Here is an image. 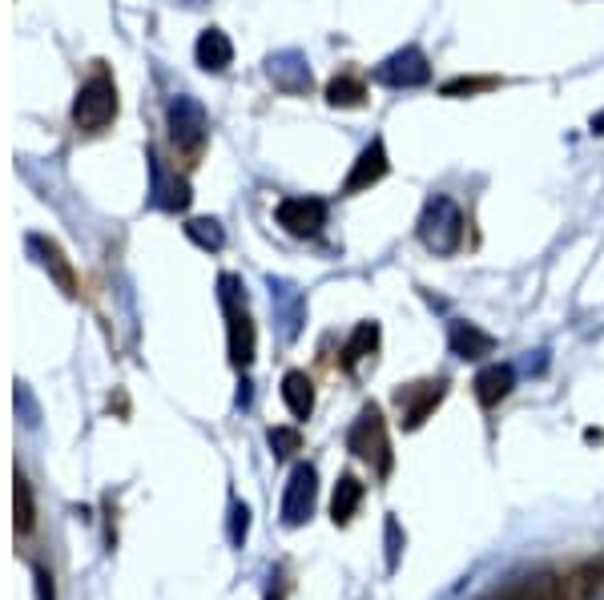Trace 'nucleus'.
Wrapping results in <instances>:
<instances>
[{
	"instance_id": "nucleus-27",
	"label": "nucleus",
	"mask_w": 604,
	"mask_h": 600,
	"mask_svg": "<svg viewBox=\"0 0 604 600\" xmlns=\"http://www.w3.org/2000/svg\"><path fill=\"white\" fill-rule=\"evenodd\" d=\"M399 552H403V532H399V520L387 516V572L399 568Z\"/></svg>"
},
{
	"instance_id": "nucleus-14",
	"label": "nucleus",
	"mask_w": 604,
	"mask_h": 600,
	"mask_svg": "<svg viewBox=\"0 0 604 600\" xmlns=\"http://www.w3.org/2000/svg\"><path fill=\"white\" fill-rule=\"evenodd\" d=\"M447 347H451V355H456V359H484V355L496 351V339H492L484 327L468 323V319H451V327H447Z\"/></svg>"
},
{
	"instance_id": "nucleus-23",
	"label": "nucleus",
	"mask_w": 604,
	"mask_h": 600,
	"mask_svg": "<svg viewBox=\"0 0 604 600\" xmlns=\"http://www.w3.org/2000/svg\"><path fill=\"white\" fill-rule=\"evenodd\" d=\"M186 238L194 246H202V250H222L226 246V234H222V226L214 218H190L186 222Z\"/></svg>"
},
{
	"instance_id": "nucleus-12",
	"label": "nucleus",
	"mask_w": 604,
	"mask_h": 600,
	"mask_svg": "<svg viewBox=\"0 0 604 600\" xmlns=\"http://www.w3.org/2000/svg\"><path fill=\"white\" fill-rule=\"evenodd\" d=\"M149 174H154V206L162 210H186L190 206V182L166 170V162L149 149Z\"/></svg>"
},
{
	"instance_id": "nucleus-24",
	"label": "nucleus",
	"mask_w": 604,
	"mask_h": 600,
	"mask_svg": "<svg viewBox=\"0 0 604 600\" xmlns=\"http://www.w3.org/2000/svg\"><path fill=\"white\" fill-rule=\"evenodd\" d=\"M13 496H17V532L29 536L37 528V504H33V488H29L25 476H17V492Z\"/></svg>"
},
{
	"instance_id": "nucleus-19",
	"label": "nucleus",
	"mask_w": 604,
	"mask_h": 600,
	"mask_svg": "<svg viewBox=\"0 0 604 600\" xmlns=\"http://www.w3.org/2000/svg\"><path fill=\"white\" fill-rule=\"evenodd\" d=\"M363 496H367V488H363L359 476H351V472L339 476L335 496H331V520H335V524H351L355 512H359V504H363Z\"/></svg>"
},
{
	"instance_id": "nucleus-13",
	"label": "nucleus",
	"mask_w": 604,
	"mask_h": 600,
	"mask_svg": "<svg viewBox=\"0 0 604 600\" xmlns=\"http://www.w3.org/2000/svg\"><path fill=\"white\" fill-rule=\"evenodd\" d=\"M496 600H568V588H564V576L556 572H532V576L512 580Z\"/></svg>"
},
{
	"instance_id": "nucleus-16",
	"label": "nucleus",
	"mask_w": 604,
	"mask_h": 600,
	"mask_svg": "<svg viewBox=\"0 0 604 600\" xmlns=\"http://www.w3.org/2000/svg\"><path fill=\"white\" fill-rule=\"evenodd\" d=\"M194 57H198V65L206 73H226L230 61H234V45H230V37L222 29H206L198 37V45H194Z\"/></svg>"
},
{
	"instance_id": "nucleus-25",
	"label": "nucleus",
	"mask_w": 604,
	"mask_h": 600,
	"mask_svg": "<svg viewBox=\"0 0 604 600\" xmlns=\"http://www.w3.org/2000/svg\"><path fill=\"white\" fill-rule=\"evenodd\" d=\"M500 85V77H451V81H443V97H476V93H488V89H496Z\"/></svg>"
},
{
	"instance_id": "nucleus-8",
	"label": "nucleus",
	"mask_w": 604,
	"mask_h": 600,
	"mask_svg": "<svg viewBox=\"0 0 604 600\" xmlns=\"http://www.w3.org/2000/svg\"><path fill=\"white\" fill-rule=\"evenodd\" d=\"M274 222L290 238H315L327 226V202L323 198H282L274 210Z\"/></svg>"
},
{
	"instance_id": "nucleus-29",
	"label": "nucleus",
	"mask_w": 604,
	"mask_h": 600,
	"mask_svg": "<svg viewBox=\"0 0 604 600\" xmlns=\"http://www.w3.org/2000/svg\"><path fill=\"white\" fill-rule=\"evenodd\" d=\"M37 592H41V600H53V576L45 568H37Z\"/></svg>"
},
{
	"instance_id": "nucleus-10",
	"label": "nucleus",
	"mask_w": 604,
	"mask_h": 600,
	"mask_svg": "<svg viewBox=\"0 0 604 600\" xmlns=\"http://www.w3.org/2000/svg\"><path fill=\"white\" fill-rule=\"evenodd\" d=\"M387 170H391L387 141H383V137H371V141L359 149V158H355V166H351V174H347V182H343V194H363V190L379 186V182L387 178Z\"/></svg>"
},
{
	"instance_id": "nucleus-32",
	"label": "nucleus",
	"mask_w": 604,
	"mask_h": 600,
	"mask_svg": "<svg viewBox=\"0 0 604 600\" xmlns=\"http://www.w3.org/2000/svg\"><path fill=\"white\" fill-rule=\"evenodd\" d=\"M190 5H198V0H190Z\"/></svg>"
},
{
	"instance_id": "nucleus-3",
	"label": "nucleus",
	"mask_w": 604,
	"mask_h": 600,
	"mask_svg": "<svg viewBox=\"0 0 604 600\" xmlns=\"http://www.w3.org/2000/svg\"><path fill=\"white\" fill-rule=\"evenodd\" d=\"M347 447H351V452H355L359 460L375 464V472H379V476H387V472H391V439H387L383 411H379L375 403H367V407L359 411V419L351 423Z\"/></svg>"
},
{
	"instance_id": "nucleus-11",
	"label": "nucleus",
	"mask_w": 604,
	"mask_h": 600,
	"mask_svg": "<svg viewBox=\"0 0 604 600\" xmlns=\"http://www.w3.org/2000/svg\"><path fill=\"white\" fill-rule=\"evenodd\" d=\"M266 77H270L274 89H282V93H307V89H311V65H307V57H302L298 49L270 53Z\"/></svg>"
},
{
	"instance_id": "nucleus-26",
	"label": "nucleus",
	"mask_w": 604,
	"mask_h": 600,
	"mask_svg": "<svg viewBox=\"0 0 604 600\" xmlns=\"http://www.w3.org/2000/svg\"><path fill=\"white\" fill-rule=\"evenodd\" d=\"M270 447H274V456H294L302 447V435L294 427H270Z\"/></svg>"
},
{
	"instance_id": "nucleus-31",
	"label": "nucleus",
	"mask_w": 604,
	"mask_h": 600,
	"mask_svg": "<svg viewBox=\"0 0 604 600\" xmlns=\"http://www.w3.org/2000/svg\"><path fill=\"white\" fill-rule=\"evenodd\" d=\"M266 600H282V592H270V596H266Z\"/></svg>"
},
{
	"instance_id": "nucleus-28",
	"label": "nucleus",
	"mask_w": 604,
	"mask_h": 600,
	"mask_svg": "<svg viewBox=\"0 0 604 600\" xmlns=\"http://www.w3.org/2000/svg\"><path fill=\"white\" fill-rule=\"evenodd\" d=\"M246 528H250V508H246V504H234V532H230V540L242 544V540H246Z\"/></svg>"
},
{
	"instance_id": "nucleus-30",
	"label": "nucleus",
	"mask_w": 604,
	"mask_h": 600,
	"mask_svg": "<svg viewBox=\"0 0 604 600\" xmlns=\"http://www.w3.org/2000/svg\"><path fill=\"white\" fill-rule=\"evenodd\" d=\"M588 129H592L596 137H604V109H600V113H592V121H588Z\"/></svg>"
},
{
	"instance_id": "nucleus-4",
	"label": "nucleus",
	"mask_w": 604,
	"mask_h": 600,
	"mask_svg": "<svg viewBox=\"0 0 604 600\" xmlns=\"http://www.w3.org/2000/svg\"><path fill=\"white\" fill-rule=\"evenodd\" d=\"M222 307H226V323H230V363L238 371H246L254 363V323L246 315V294L234 274H222Z\"/></svg>"
},
{
	"instance_id": "nucleus-5",
	"label": "nucleus",
	"mask_w": 604,
	"mask_h": 600,
	"mask_svg": "<svg viewBox=\"0 0 604 600\" xmlns=\"http://www.w3.org/2000/svg\"><path fill=\"white\" fill-rule=\"evenodd\" d=\"M443 399H447V379H443V375H439V379H423V383H407V387H399V391H395L399 423H403L407 431L423 427V419H427Z\"/></svg>"
},
{
	"instance_id": "nucleus-22",
	"label": "nucleus",
	"mask_w": 604,
	"mask_h": 600,
	"mask_svg": "<svg viewBox=\"0 0 604 600\" xmlns=\"http://www.w3.org/2000/svg\"><path fill=\"white\" fill-rule=\"evenodd\" d=\"M564 588H568V600H592L604 592V568H580L572 576H564Z\"/></svg>"
},
{
	"instance_id": "nucleus-17",
	"label": "nucleus",
	"mask_w": 604,
	"mask_h": 600,
	"mask_svg": "<svg viewBox=\"0 0 604 600\" xmlns=\"http://www.w3.org/2000/svg\"><path fill=\"white\" fill-rule=\"evenodd\" d=\"M29 246H33V254H41V266L57 278V286H61L69 298H77V274H73L69 258L61 254V246H57V242H49V238H29Z\"/></svg>"
},
{
	"instance_id": "nucleus-1",
	"label": "nucleus",
	"mask_w": 604,
	"mask_h": 600,
	"mask_svg": "<svg viewBox=\"0 0 604 600\" xmlns=\"http://www.w3.org/2000/svg\"><path fill=\"white\" fill-rule=\"evenodd\" d=\"M464 210L451 202L447 194H435L423 202L419 210V222H415V234L419 242L431 250V254H456L464 246Z\"/></svg>"
},
{
	"instance_id": "nucleus-9",
	"label": "nucleus",
	"mask_w": 604,
	"mask_h": 600,
	"mask_svg": "<svg viewBox=\"0 0 604 600\" xmlns=\"http://www.w3.org/2000/svg\"><path fill=\"white\" fill-rule=\"evenodd\" d=\"M315 492H319V472L311 464H298L286 480V496H282V520L290 528L307 524L311 512H315Z\"/></svg>"
},
{
	"instance_id": "nucleus-21",
	"label": "nucleus",
	"mask_w": 604,
	"mask_h": 600,
	"mask_svg": "<svg viewBox=\"0 0 604 600\" xmlns=\"http://www.w3.org/2000/svg\"><path fill=\"white\" fill-rule=\"evenodd\" d=\"M367 101V85L355 77V73H339L327 81V105L335 109H359Z\"/></svg>"
},
{
	"instance_id": "nucleus-18",
	"label": "nucleus",
	"mask_w": 604,
	"mask_h": 600,
	"mask_svg": "<svg viewBox=\"0 0 604 600\" xmlns=\"http://www.w3.org/2000/svg\"><path fill=\"white\" fill-rule=\"evenodd\" d=\"M282 403L290 407L294 419H307L315 411V383L307 371H286L282 375Z\"/></svg>"
},
{
	"instance_id": "nucleus-2",
	"label": "nucleus",
	"mask_w": 604,
	"mask_h": 600,
	"mask_svg": "<svg viewBox=\"0 0 604 600\" xmlns=\"http://www.w3.org/2000/svg\"><path fill=\"white\" fill-rule=\"evenodd\" d=\"M117 117V85L109 73H93L73 101V125L81 133H101L105 125H113Z\"/></svg>"
},
{
	"instance_id": "nucleus-15",
	"label": "nucleus",
	"mask_w": 604,
	"mask_h": 600,
	"mask_svg": "<svg viewBox=\"0 0 604 600\" xmlns=\"http://www.w3.org/2000/svg\"><path fill=\"white\" fill-rule=\"evenodd\" d=\"M476 399H480V407H500L508 395H512V387H516V371H512V363H492V367H484L480 375H476Z\"/></svg>"
},
{
	"instance_id": "nucleus-7",
	"label": "nucleus",
	"mask_w": 604,
	"mask_h": 600,
	"mask_svg": "<svg viewBox=\"0 0 604 600\" xmlns=\"http://www.w3.org/2000/svg\"><path fill=\"white\" fill-rule=\"evenodd\" d=\"M166 117H170V137H174V145L186 149V154H198L202 141H206V133H210L206 109H202L194 97H174L170 109H166Z\"/></svg>"
},
{
	"instance_id": "nucleus-6",
	"label": "nucleus",
	"mask_w": 604,
	"mask_h": 600,
	"mask_svg": "<svg viewBox=\"0 0 604 600\" xmlns=\"http://www.w3.org/2000/svg\"><path fill=\"white\" fill-rule=\"evenodd\" d=\"M375 77L387 85V89H419L431 81V65H427V53L419 45H403L395 49L379 69Z\"/></svg>"
},
{
	"instance_id": "nucleus-20",
	"label": "nucleus",
	"mask_w": 604,
	"mask_h": 600,
	"mask_svg": "<svg viewBox=\"0 0 604 600\" xmlns=\"http://www.w3.org/2000/svg\"><path fill=\"white\" fill-rule=\"evenodd\" d=\"M379 339H383V331H379V323L375 319H363L355 331H351V339H347V351H343V367L347 371H355L363 359H371L375 351H379Z\"/></svg>"
}]
</instances>
